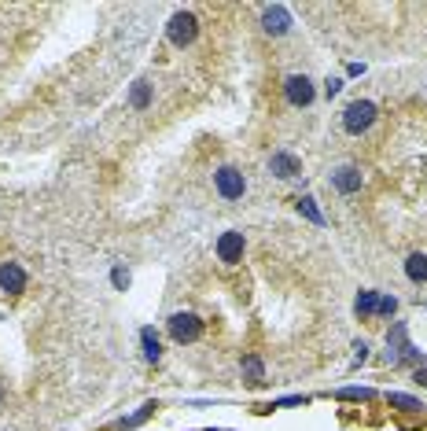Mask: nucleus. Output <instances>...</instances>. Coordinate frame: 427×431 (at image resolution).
I'll return each instance as SVG.
<instances>
[{"label":"nucleus","mask_w":427,"mask_h":431,"mask_svg":"<svg viewBox=\"0 0 427 431\" xmlns=\"http://www.w3.org/2000/svg\"><path fill=\"white\" fill-rule=\"evenodd\" d=\"M372 122H376V104H369V100H354L347 111H342V130L354 133V137L369 133Z\"/></svg>","instance_id":"1"},{"label":"nucleus","mask_w":427,"mask_h":431,"mask_svg":"<svg viewBox=\"0 0 427 431\" xmlns=\"http://www.w3.org/2000/svg\"><path fill=\"white\" fill-rule=\"evenodd\" d=\"M387 346H390V365H413L416 361V350H413V343H409V328L402 321L390 325Z\"/></svg>","instance_id":"2"},{"label":"nucleus","mask_w":427,"mask_h":431,"mask_svg":"<svg viewBox=\"0 0 427 431\" xmlns=\"http://www.w3.org/2000/svg\"><path fill=\"white\" fill-rule=\"evenodd\" d=\"M195 34H199V19H195L192 11H177L173 19H170V26H166V37H170V44H177V48L192 44Z\"/></svg>","instance_id":"3"},{"label":"nucleus","mask_w":427,"mask_h":431,"mask_svg":"<svg viewBox=\"0 0 427 431\" xmlns=\"http://www.w3.org/2000/svg\"><path fill=\"white\" fill-rule=\"evenodd\" d=\"M170 335L177 343H195L203 335V321L195 313H173L170 317Z\"/></svg>","instance_id":"4"},{"label":"nucleus","mask_w":427,"mask_h":431,"mask_svg":"<svg viewBox=\"0 0 427 431\" xmlns=\"http://www.w3.org/2000/svg\"><path fill=\"white\" fill-rule=\"evenodd\" d=\"M261 30H266L269 37H284L291 30V11L284 4H266L261 8Z\"/></svg>","instance_id":"5"},{"label":"nucleus","mask_w":427,"mask_h":431,"mask_svg":"<svg viewBox=\"0 0 427 431\" xmlns=\"http://www.w3.org/2000/svg\"><path fill=\"white\" fill-rule=\"evenodd\" d=\"M214 185H218L225 199H243V192H247V181H243V173L236 166H221L214 173Z\"/></svg>","instance_id":"6"},{"label":"nucleus","mask_w":427,"mask_h":431,"mask_svg":"<svg viewBox=\"0 0 427 431\" xmlns=\"http://www.w3.org/2000/svg\"><path fill=\"white\" fill-rule=\"evenodd\" d=\"M284 92H287V100L295 104V107H309L314 104V82H309L306 74H291L287 82H284Z\"/></svg>","instance_id":"7"},{"label":"nucleus","mask_w":427,"mask_h":431,"mask_svg":"<svg viewBox=\"0 0 427 431\" xmlns=\"http://www.w3.org/2000/svg\"><path fill=\"white\" fill-rule=\"evenodd\" d=\"M23 287H26V269L19 262H4V266H0V292L19 295Z\"/></svg>","instance_id":"8"},{"label":"nucleus","mask_w":427,"mask_h":431,"mask_svg":"<svg viewBox=\"0 0 427 431\" xmlns=\"http://www.w3.org/2000/svg\"><path fill=\"white\" fill-rule=\"evenodd\" d=\"M269 170H273V177L291 181V177H299V173H302V163H299L291 151H276V155L269 158Z\"/></svg>","instance_id":"9"},{"label":"nucleus","mask_w":427,"mask_h":431,"mask_svg":"<svg viewBox=\"0 0 427 431\" xmlns=\"http://www.w3.org/2000/svg\"><path fill=\"white\" fill-rule=\"evenodd\" d=\"M218 258H221L225 266H236V262L243 258V232H225V236L218 239Z\"/></svg>","instance_id":"10"},{"label":"nucleus","mask_w":427,"mask_h":431,"mask_svg":"<svg viewBox=\"0 0 427 431\" xmlns=\"http://www.w3.org/2000/svg\"><path fill=\"white\" fill-rule=\"evenodd\" d=\"M332 185L342 192V196H354V192H361V170L357 166H339L332 173Z\"/></svg>","instance_id":"11"},{"label":"nucleus","mask_w":427,"mask_h":431,"mask_svg":"<svg viewBox=\"0 0 427 431\" xmlns=\"http://www.w3.org/2000/svg\"><path fill=\"white\" fill-rule=\"evenodd\" d=\"M405 277L413 280V284H427V254H409L405 258Z\"/></svg>","instance_id":"12"},{"label":"nucleus","mask_w":427,"mask_h":431,"mask_svg":"<svg viewBox=\"0 0 427 431\" xmlns=\"http://www.w3.org/2000/svg\"><path fill=\"white\" fill-rule=\"evenodd\" d=\"M147 104H151V82H133V92H129V107L133 111H144Z\"/></svg>","instance_id":"13"},{"label":"nucleus","mask_w":427,"mask_h":431,"mask_svg":"<svg viewBox=\"0 0 427 431\" xmlns=\"http://www.w3.org/2000/svg\"><path fill=\"white\" fill-rule=\"evenodd\" d=\"M140 343H144V358H147V361H151V365H155V361L162 358V346H159V335H155L151 328H144V332H140Z\"/></svg>","instance_id":"14"},{"label":"nucleus","mask_w":427,"mask_h":431,"mask_svg":"<svg viewBox=\"0 0 427 431\" xmlns=\"http://www.w3.org/2000/svg\"><path fill=\"white\" fill-rule=\"evenodd\" d=\"M376 306H380V295H376V292H361V295H357V302H354L357 317H372V313H376Z\"/></svg>","instance_id":"15"},{"label":"nucleus","mask_w":427,"mask_h":431,"mask_svg":"<svg viewBox=\"0 0 427 431\" xmlns=\"http://www.w3.org/2000/svg\"><path fill=\"white\" fill-rule=\"evenodd\" d=\"M243 376H247V383L266 380V365H261V358H243Z\"/></svg>","instance_id":"16"},{"label":"nucleus","mask_w":427,"mask_h":431,"mask_svg":"<svg viewBox=\"0 0 427 431\" xmlns=\"http://www.w3.org/2000/svg\"><path fill=\"white\" fill-rule=\"evenodd\" d=\"M299 214L309 218L314 225H324V214L317 211V199H314V196H302V199H299Z\"/></svg>","instance_id":"17"},{"label":"nucleus","mask_w":427,"mask_h":431,"mask_svg":"<svg viewBox=\"0 0 427 431\" xmlns=\"http://www.w3.org/2000/svg\"><path fill=\"white\" fill-rule=\"evenodd\" d=\"M390 406H398L402 413H420L423 409L416 398H409V394H390Z\"/></svg>","instance_id":"18"},{"label":"nucleus","mask_w":427,"mask_h":431,"mask_svg":"<svg viewBox=\"0 0 427 431\" xmlns=\"http://www.w3.org/2000/svg\"><path fill=\"white\" fill-rule=\"evenodd\" d=\"M155 409H159V406H144L140 413H133V417H129V420H122L118 427H137V424H144L147 417H151V413H155Z\"/></svg>","instance_id":"19"},{"label":"nucleus","mask_w":427,"mask_h":431,"mask_svg":"<svg viewBox=\"0 0 427 431\" xmlns=\"http://www.w3.org/2000/svg\"><path fill=\"white\" fill-rule=\"evenodd\" d=\"M394 310H398V299H394V295H383L380 306H376V313H383V317H390Z\"/></svg>","instance_id":"20"},{"label":"nucleus","mask_w":427,"mask_h":431,"mask_svg":"<svg viewBox=\"0 0 427 431\" xmlns=\"http://www.w3.org/2000/svg\"><path fill=\"white\" fill-rule=\"evenodd\" d=\"M339 398H372V391L369 387H361V391L357 387H347V391H339Z\"/></svg>","instance_id":"21"},{"label":"nucleus","mask_w":427,"mask_h":431,"mask_svg":"<svg viewBox=\"0 0 427 431\" xmlns=\"http://www.w3.org/2000/svg\"><path fill=\"white\" fill-rule=\"evenodd\" d=\"M111 280H114V287H129V273H125V269H114Z\"/></svg>","instance_id":"22"},{"label":"nucleus","mask_w":427,"mask_h":431,"mask_svg":"<svg viewBox=\"0 0 427 431\" xmlns=\"http://www.w3.org/2000/svg\"><path fill=\"white\" fill-rule=\"evenodd\" d=\"M354 350H357V354H354V361H357V365H361V361H365V358H369V346H365V343H357Z\"/></svg>","instance_id":"23"},{"label":"nucleus","mask_w":427,"mask_h":431,"mask_svg":"<svg viewBox=\"0 0 427 431\" xmlns=\"http://www.w3.org/2000/svg\"><path fill=\"white\" fill-rule=\"evenodd\" d=\"M413 380L420 383V387H427V369H416V373H413Z\"/></svg>","instance_id":"24"},{"label":"nucleus","mask_w":427,"mask_h":431,"mask_svg":"<svg viewBox=\"0 0 427 431\" xmlns=\"http://www.w3.org/2000/svg\"><path fill=\"white\" fill-rule=\"evenodd\" d=\"M342 89V82H339V77H332V82H328V96H335Z\"/></svg>","instance_id":"25"},{"label":"nucleus","mask_w":427,"mask_h":431,"mask_svg":"<svg viewBox=\"0 0 427 431\" xmlns=\"http://www.w3.org/2000/svg\"><path fill=\"white\" fill-rule=\"evenodd\" d=\"M0 402H4V387H0Z\"/></svg>","instance_id":"26"}]
</instances>
